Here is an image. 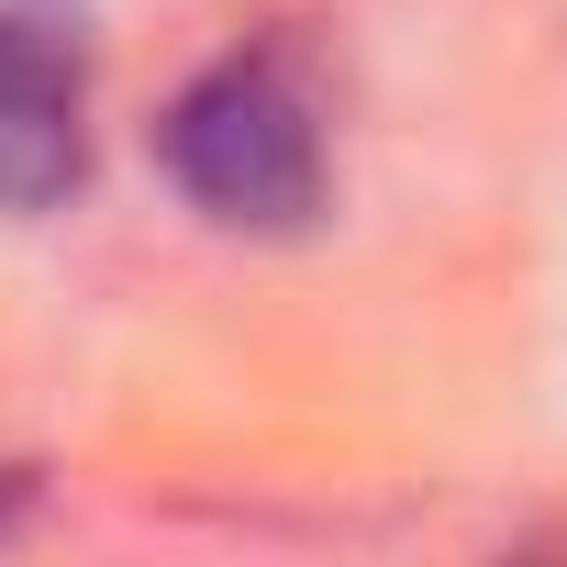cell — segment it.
Returning <instances> with one entry per match:
<instances>
[{
  "instance_id": "6da1fadb",
  "label": "cell",
  "mask_w": 567,
  "mask_h": 567,
  "mask_svg": "<svg viewBox=\"0 0 567 567\" xmlns=\"http://www.w3.org/2000/svg\"><path fill=\"white\" fill-rule=\"evenodd\" d=\"M156 156L178 178V200L223 234H301L323 212V112L278 56H223L200 68L167 123Z\"/></svg>"
},
{
  "instance_id": "7a4b0ae2",
  "label": "cell",
  "mask_w": 567,
  "mask_h": 567,
  "mask_svg": "<svg viewBox=\"0 0 567 567\" xmlns=\"http://www.w3.org/2000/svg\"><path fill=\"white\" fill-rule=\"evenodd\" d=\"M90 167V68L56 23L0 12V212H56Z\"/></svg>"
}]
</instances>
